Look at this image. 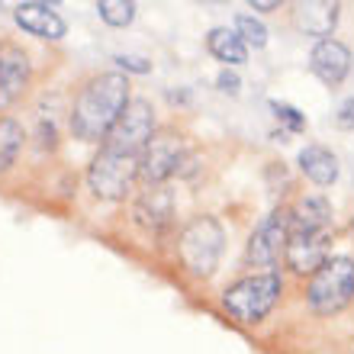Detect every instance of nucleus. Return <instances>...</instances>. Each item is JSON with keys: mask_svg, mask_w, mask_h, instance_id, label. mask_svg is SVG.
Returning a JSON list of instances; mask_svg holds the SVG:
<instances>
[{"mask_svg": "<svg viewBox=\"0 0 354 354\" xmlns=\"http://www.w3.org/2000/svg\"><path fill=\"white\" fill-rule=\"evenodd\" d=\"M206 46H209V52H213L219 62H225V65H242L245 58H248V46L242 42V36L225 26L213 29V32L206 36Z\"/></svg>", "mask_w": 354, "mask_h": 354, "instance_id": "dca6fc26", "label": "nucleus"}, {"mask_svg": "<svg viewBox=\"0 0 354 354\" xmlns=\"http://www.w3.org/2000/svg\"><path fill=\"white\" fill-rule=\"evenodd\" d=\"M277 3L274 0H258V3H252V10H274Z\"/></svg>", "mask_w": 354, "mask_h": 354, "instance_id": "393cba45", "label": "nucleus"}, {"mask_svg": "<svg viewBox=\"0 0 354 354\" xmlns=\"http://www.w3.org/2000/svg\"><path fill=\"white\" fill-rule=\"evenodd\" d=\"M136 177H139V158L116 155V151L103 149L100 155L91 161L87 187H91L93 196H100V200H122V196L132 190Z\"/></svg>", "mask_w": 354, "mask_h": 354, "instance_id": "39448f33", "label": "nucleus"}, {"mask_svg": "<svg viewBox=\"0 0 354 354\" xmlns=\"http://www.w3.org/2000/svg\"><path fill=\"white\" fill-rule=\"evenodd\" d=\"M293 229V225H290ZM283 258L297 274H316L328 261V232H309V229H293L283 248Z\"/></svg>", "mask_w": 354, "mask_h": 354, "instance_id": "1a4fd4ad", "label": "nucleus"}, {"mask_svg": "<svg viewBox=\"0 0 354 354\" xmlns=\"http://www.w3.org/2000/svg\"><path fill=\"white\" fill-rule=\"evenodd\" d=\"M290 225H293V216L287 209H274L270 216H264L261 225L252 232V242H248V264H254V268L277 264L280 252L287 248Z\"/></svg>", "mask_w": 354, "mask_h": 354, "instance_id": "0eeeda50", "label": "nucleus"}, {"mask_svg": "<svg viewBox=\"0 0 354 354\" xmlns=\"http://www.w3.org/2000/svg\"><path fill=\"white\" fill-rule=\"evenodd\" d=\"M235 32L242 36L245 46H254V48L268 46V29H264V23H258V19L248 17V13H242V17L235 19Z\"/></svg>", "mask_w": 354, "mask_h": 354, "instance_id": "aec40b11", "label": "nucleus"}, {"mask_svg": "<svg viewBox=\"0 0 354 354\" xmlns=\"http://www.w3.org/2000/svg\"><path fill=\"white\" fill-rule=\"evenodd\" d=\"M19 149H23V126L17 120L3 116L0 120V171H7L17 161Z\"/></svg>", "mask_w": 354, "mask_h": 354, "instance_id": "a211bd4d", "label": "nucleus"}, {"mask_svg": "<svg viewBox=\"0 0 354 354\" xmlns=\"http://www.w3.org/2000/svg\"><path fill=\"white\" fill-rule=\"evenodd\" d=\"M126 106H129V81L122 75H97L75 97L71 129L77 139L100 142L110 136Z\"/></svg>", "mask_w": 354, "mask_h": 354, "instance_id": "f257e3e1", "label": "nucleus"}, {"mask_svg": "<svg viewBox=\"0 0 354 354\" xmlns=\"http://www.w3.org/2000/svg\"><path fill=\"white\" fill-rule=\"evenodd\" d=\"M223 225L213 216H194L180 229V261L196 277H209L223 254Z\"/></svg>", "mask_w": 354, "mask_h": 354, "instance_id": "f03ea898", "label": "nucleus"}, {"mask_svg": "<svg viewBox=\"0 0 354 354\" xmlns=\"http://www.w3.org/2000/svg\"><path fill=\"white\" fill-rule=\"evenodd\" d=\"M338 126H342V129H354V97L342 103V110H338Z\"/></svg>", "mask_w": 354, "mask_h": 354, "instance_id": "b1692460", "label": "nucleus"}, {"mask_svg": "<svg viewBox=\"0 0 354 354\" xmlns=\"http://www.w3.org/2000/svg\"><path fill=\"white\" fill-rule=\"evenodd\" d=\"M180 161H184V142L177 139V136H155L149 142V149L142 151L139 158V174L149 180V184H161V180H168L177 168H180Z\"/></svg>", "mask_w": 354, "mask_h": 354, "instance_id": "6e6552de", "label": "nucleus"}, {"mask_svg": "<svg viewBox=\"0 0 354 354\" xmlns=\"http://www.w3.org/2000/svg\"><path fill=\"white\" fill-rule=\"evenodd\" d=\"M299 171L313 180V184L326 187L338 177V158L322 145H306L299 151Z\"/></svg>", "mask_w": 354, "mask_h": 354, "instance_id": "4468645a", "label": "nucleus"}, {"mask_svg": "<svg viewBox=\"0 0 354 354\" xmlns=\"http://www.w3.org/2000/svg\"><path fill=\"white\" fill-rule=\"evenodd\" d=\"M280 290H283V280L277 274H254L225 290L223 306L239 322H261L280 299Z\"/></svg>", "mask_w": 354, "mask_h": 354, "instance_id": "7ed1b4c3", "label": "nucleus"}, {"mask_svg": "<svg viewBox=\"0 0 354 354\" xmlns=\"http://www.w3.org/2000/svg\"><path fill=\"white\" fill-rule=\"evenodd\" d=\"M136 216H142V223H149V225L168 223V216H171L168 190H161V187H149V194L142 196L139 206H136Z\"/></svg>", "mask_w": 354, "mask_h": 354, "instance_id": "f3484780", "label": "nucleus"}, {"mask_svg": "<svg viewBox=\"0 0 354 354\" xmlns=\"http://www.w3.org/2000/svg\"><path fill=\"white\" fill-rule=\"evenodd\" d=\"M293 229H309V232H328L332 225V206L322 196H306L293 209Z\"/></svg>", "mask_w": 354, "mask_h": 354, "instance_id": "2eb2a0df", "label": "nucleus"}, {"mask_svg": "<svg viewBox=\"0 0 354 354\" xmlns=\"http://www.w3.org/2000/svg\"><path fill=\"white\" fill-rule=\"evenodd\" d=\"M309 68H313V75L322 81V84L335 87L345 81V75L351 71V52L348 46L335 42V39H322L316 48H313V55H309Z\"/></svg>", "mask_w": 354, "mask_h": 354, "instance_id": "9b49d317", "label": "nucleus"}, {"mask_svg": "<svg viewBox=\"0 0 354 354\" xmlns=\"http://www.w3.org/2000/svg\"><path fill=\"white\" fill-rule=\"evenodd\" d=\"M97 13L110 26H129L132 19H136V3H129V0H100Z\"/></svg>", "mask_w": 354, "mask_h": 354, "instance_id": "6ab92c4d", "label": "nucleus"}, {"mask_svg": "<svg viewBox=\"0 0 354 354\" xmlns=\"http://www.w3.org/2000/svg\"><path fill=\"white\" fill-rule=\"evenodd\" d=\"M309 306L319 316H332L354 299V261L351 258H328L309 280Z\"/></svg>", "mask_w": 354, "mask_h": 354, "instance_id": "20e7f679", "label": "nucleus"}, {"mask_svg": "<svg viewBox=\"0 0 354 354\" xmlns=\"http://www.w3.org/2000/svg\"><path fill=\"white\" fill-rule=\"evenodd\" d=\"M113 62H116L120 68H126V71H136V75H145V71L151 68L149 62H145V58H139V55H116Z\"/></svg>", "mask_w": 354, "mask_h": 354, "instance_id": "4be33fe9", "label": "nucleus"}, {"mask_svg": "<svg viewBox=\"0 0 354 354\" xmlns=\"http://www.w3.org/2000/svg\"><path fill=\"white\" fill-rule=\"evenodd\" d=\"M13 17H17V23L26 29L29 36H39V39H62L65 36V19L58 17L48 3H36V0L19 3V7L13 10Z\"/></svg>", "mask_w": 354, "mask_h": 354, "instance_id": "f8f14e48", "label": "nucleus"}, {"mask_svg": "<svg viewBox=\"0 0 354 354\" xmlns=\"http://www.w3.org/2000/svg\"><path fill=\"white\" fill-rule=\"evenodd\" d=\"M29 81L26 52L13 42H0V110H7L17 100Z\"/></svg>", "mask_w": 354, "mask_h": 354, "instance_id": "9d476101", "label": "nucleus"}, {"mask_svg": "<svg viewBox=\"0 0 354 354\" xmlns=\"http://www.w3.org/2000/svg\"><path fill=\"white\" fill-rule=\"evenodd\" d=\"M155 139V116H151L149 100H132L122 116L116 120V126L106 136V151H116V155H132L139 158L142 151L149 149V142Z\"/></svg>", "mask_w": 354, "mask_h": 354, "instance_id": "423d86ee", "label": "nucleus"}, {"mask_svg": "<svg viewBox=\"0 0 354 354\" xmlns=\"http://www.w3.org/2000/svg\"><path fill=\"white\" fill-rule=\"evenodd\" d=\"M216 84H219V91L223 93H239V87H242V81H239V75H232V71H223V75L216 77Z\"/></svg>", "mask_w": 354, "mask_h": 354, "instance_id": "5701e85b", "label": "nucleus"}, {"mask_svg": "<svg viewBox=\"0 0 354 354\" xmlns=\"http://www.w3.org/2000/svg\"><path fill=\"white\" fill-rule=\"evenodd\" d=\"M338 23V3H326V0H309L297 7V26L306 36H316L319 42L332 36V29Z\"/></svg>", "mask_w": 354, "mask_h": 354, "instance_id": "ddd939ff", "label": "nucleus"}, {"mask_svg": "<svg viewBox=\"0 0 354 354\" xmlns=\"http://www.w3.org/2000/svg\"><path fill=\"white\" fill-rule=\"evenodd\" d=\"M270 106H274V113H277V120H280V122H287V126H290L293 132H299L303 126H306V120H303V116H299V113L293 110V106H283V103H270Z\"/></svg>", "mask_w": 354, "mask_h": 354, "instance_id": "412c9836", "label": "nucleus"}]
</instances>
